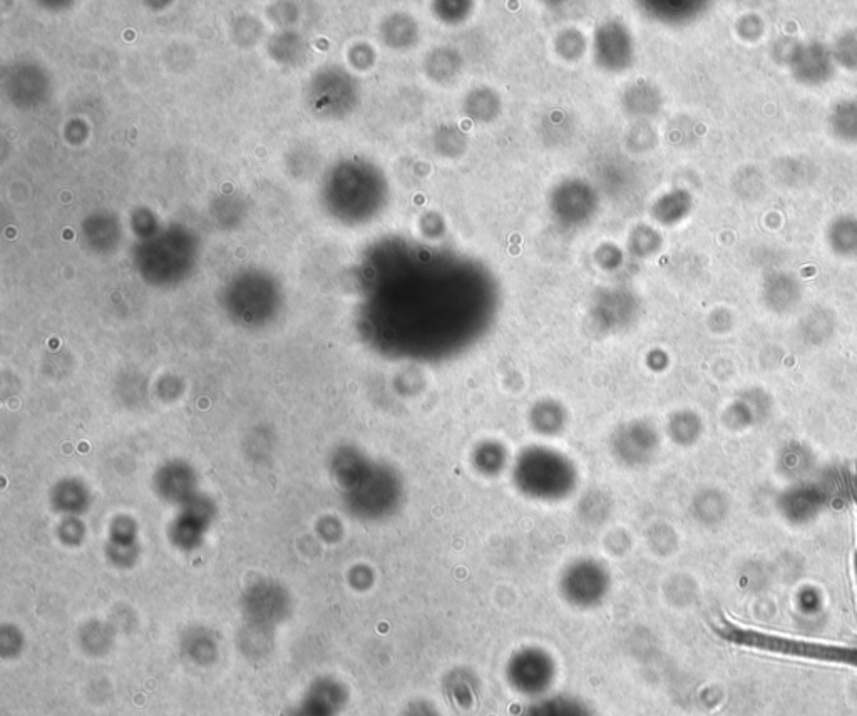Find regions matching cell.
<instances>
[{"label": "cell", "mask_w": 857, "mask_h": 716, "mask_svg": "<svg viewBox=\"0 0 857 716\" xmlns=\"http://www.w3.org/2000/svg\"><path fill=\"white\" fill-rule=\"evenodd\" d=\"M792 76L804 86H822L834 76V59L827 47L817 42L797 44L787 57Z\"/></svg>", "instance_id": "cell-3"}, {"label": "cell", "mask_w": 857, "mask_h": 716, "mask_svg": "<svg viewBox=\"0 0 857 716\" xmlns=\"http://www.w3.org/2000/svg\"><path fill=\"white\" fill-rule=\"evenodd\" d=\"M816 169V166L806 158H782L775 161L772 171L782 185L794 188V186L809 185L816 176Z\"/></svg>", "instance_id": "cell-9"}, {"label": "cell", "mask_w": 857, "mask_h": 716, "mask_svg": "<svg viewBox=\"0 0 857 716\" xmlns=\"http://www.w3.org/2000/svg\"><path fill=\"white\" fill-rule=\"evenodd\" d=\"M792 608L799 618L814 621L826 611V594L816 584H802L792 596Z\"/></svg>", "instance_id": "cell-10"}, {"label": "cell", "mask_w": 857, "mask_h": 716, "mask_svg": "<svg viewBox=\"0 0 857 716\" xmlns=\"http://www.w3.org/2000/svg\"><path fill=\"white\" fill-rule=\"evenodd\" d=\"M826 241L832 253L839 258H857V216L841 215L834 218L827 226Z\"/></svg>", "instance_id": "cell-6"}, {"label": "cell", "mask_w": 857, "mask_h": 716, "mask_svg": "<svg viewBox=\"0 0 857 716\" xmlns=\"http://www.w3.org/2000/svg\"><path fill=\"white\" fill-rule=\"evenodd\" d=\"M826 506L824 489L807 481L789 484L775 499V511L791 527L811 526L822 516Z\"/></svg>", "instance_id": "cell-1"}, {"label": "cell", "mask_w": 857, "mask_h": 716, "mask_svg": "<svg viewBox=\"0 0 857 716\" xmlns=\"http://www.w3.org/2000/svg\"><path fill=\"white\" fill-rule=\"evenodd\" d=\"M772 414H774L772 395L762 387H750V389H744L742 394L737 395L725 407L722 420L730 432L740 434L764 424Z\"/></svg>", "instance_id": "cell-2"}, {"label": "cell", "mask_w": 857, "mask_h": 716, "mask_svg": "<svg viewBox=\"0 0 857 716\" xmlns=\"http://www.w3.org/2000/svg\"><path fill=\"white\" fill-rule=\"evenodd\" d=\"M734 191L740 200H760L765 195L764 174L760 173V169L755 166L739 169V173H735Z\"/></svg>", "instance_id": "cell-11"}, {"label": "cell", "mask_w": 857, "mask_h": 716, "mask_svg": "<svg viewBox=\"0 0 857 716\" xmlns=\"http://www.w3.org/2000/svg\"><path fill=\"white\" fill-rule=\"evenodd\" d=\"M760 300L767 312L784 317L801 307L804 285L794 273L774 270L767 273L762 280Z\"/></svg>", "instance_id": "cell-4"}, {"label": "cell", "mask_w": 857, "mask_h": 716, "mask_svg": "<svg viewBox=\"0 0 857 716\" xmlns=\"http://www.w3.org/2000/svg\"><path fill=\"white\" fill-rule=\"evenodd\" d=\"M829 129L832 136L846 144H857V101L844 99L829 113Z\"/></svg>", "instance_id": "cell-7"}, {"label": "cell", "mask_w": 857, "mask_h": 716, "mask_svg": "<svg viewBox=\"0 0 857 716\" xmlns=\"http://www.w3.org/2000/svg\"><path fill=\"white\" fill-rule=\"evenodd\" d=\"M735 31L745 42H757L765 34V21L759 14H745L735 24Z\"/></svg>", "instance_id": "cell-12"}, {"label": "cell", "mask_w": 857, "mask_h": 716, "mask_svg": "<svg viewBox=\"0 0 857 716\" xmlns=\"http://www.w3.org/2000/svg\"><path fill=\"white\" fill-rule=\"evenodd\" d=\"M816 467V454L802 440H789L775 454V476L789 484L806 481Z\"/></svg>", "instance_id": "cell-5"}, {"label": "cell", "mask_w": 857, "mask_h": 716, "mask_svg": "<svg viewBox=\"0 0 857 716\" xmlns=\"http://www.w3.org/2000/svg\"><path fill=\"white\" fill-rule=\"evenodd\" d=\"M834 328L836 318L831 310L814 308L812 312L807 313L806 318H802L801 335L811 345H824L827 340H831Z\"/></svg>", "instance_id": "cell-8"}]
</instances>
